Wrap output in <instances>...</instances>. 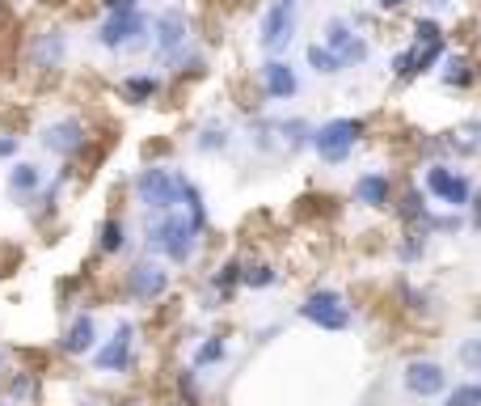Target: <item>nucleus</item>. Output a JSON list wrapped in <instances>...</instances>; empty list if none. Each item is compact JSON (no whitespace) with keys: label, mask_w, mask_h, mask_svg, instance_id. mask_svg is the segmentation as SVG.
<instances>
[{"label":"nucleus","mask_w":481,"mask_h":406,"mask_svg":"<svg viewBox=\"0 0 481 406\" xmlns=\"http://www.w3.org/2000/svg\"><path fill=\"white\" fill-rule=\"evenodd\" d=\"M144 233H148V254H160V259L174 262V267H186V262L194 259V250H199V237H203L182 208L148 211Z\"/></svg>","instance_id":"obj_1"},{"label":"nucleus","mask_w":481,"mask_h":406,"mask_svg":"<svg viewBox=\"0 0 481 406\" xmlns=\"http://www.w3.org/2000/svg\"><path fill=\"white\" fill-rule=\"evenodd\" d=\"M182 186H186V174L182 170H169V165H148L131 178V191L140 199L144 211H174L182 208Z\"/></svg>","instance_id":"obj_2"},{"label":"nucleus","mask_w":481,"mask_h":406,"mask_svg":"<svg viewBox=\"0 0 481 406\" xmlns=\"http://www.w3.org/2000/svg\"><path fill=\"white\" fill-rule=\"evenodd\" d=\"M148 26H152V17L135 4V9H110V13L102 17V26H97V47L106 51H140L148 47Z\"/></svg>","instance_id":"obj_3"},{"label":"nucleus","mask_w":481,"mask_h":406,"mask_svg":"<svg viewBox=\"0 0 481 406\" xmlns=\"http://www.w3.org/2000/svg\"><path fill=\"white\" fill-rule=\"evenodd\" d=\"M148 43H152L160 64H182L186 47H191V17H186V9H177V4L160 9L152 17V26H148Z\"/></svg>","instance_id":"obj_4"},{"label":"nucleus","mask_w":481,"mask_h":406,"mask_svg":"<svg viewBox=\"0 0 481 406\" xmlns=\"http://www.w3.org/2000/svg\"><path fill=\"white\" fill-rule=\"evenodd\" d=\"M359 136H363V123L359 119H330V123H321L313 131V148H317L321 162L342 165L351 157V148L359 145Z\"/></svg>","instance_id":"obj_5"},{"label":"nucleus","mask_w":481,"mask_h":406,"mask_svg":"<svg viewBox=\"0 0 481 406\" xmlns=\"http://www.w3.org/2000/svg\"><path fill=\"white\" fill-rule=\"evenodd\" d=\"M38 145L47 148V153H55V157L72 162V157H80L85 145H89V128H85V119H77V114L51 119L47 128L38 131Z\"/></svg>","instance_id":"obj_6"},{"label":"nucleus","mask_w":481,"mask_h":406,"mask_svg":"<svg viewBox=\"0 0 481 406\" xmlns=\"http://www.w3.org/2000/svg\"><path fill=\"white\" fill-rule=\"evenodd\" d=\"M291 38H296V4L279 0V4H271V9L262 13V26H257V43H262V51L279 55V51L291 47Z\"/></svg>","instance_id":"obj_7"},{"label":"nucleus","mask_w":481,"mask_h":406,"mask_svg":"<svg viewBox=\"0 0 481 406\" xmlns=\"http://www.w3.org/2000/svg\"><path fill=\"white\" fill-rule=\"evenodd\" d=\"M68 60V34L64 30H38L30 34V47H26V64L30 72H60Z\"/></svg>","instance_id":"obj_8"},{"label":"nucleus","mask_w":481,"mask_h":406,"mask_svg":"<svg viewBox=\"0 0 481 406\" xmlns=\"http://www.w3.org/2000/svg\"><path fill=\"white\" fill-rule=\"evenodd\" d=\"M127 293H131V301H140V305L160 301V296L169 293V271H165V262H157V259L135 262L127 271Z\"/></svg>","instance_id":"obj_9"},{"label":"nucleus","mask_w":481,"mask_h":406,"mask_svg":"<svg viewBox=\"0 0 481 406\" xmlns=\"http://www.w3.org/2000/svg\"><path fill=\"white\" fill-rule=\"evenodd\" d=\"M300 318L321 326V330H346V326H351V309L342 305V296H338L334 288H321V293H313L305 305H300Z\"/></svg>","instance_id":"obj_10"},{"label":"nucleus","mask_w":481,"mask_h":406,"mask_svg":"<svg viewBox=\"0 0 481 406\" xmlns=\"http://www.w3.org/2000/svg\"><path fill=\"white\" fill-rule=\"evenodd\" d=\"M131 343H135V326L123 318L114 326V335L94 352V369L97 373H127L131 369Z\"/></svg>","instance_id":"obj_11"},{"label":"nucleus","mask_w":481,"mask_h":406,"mask_svg":"<svg viewBox=\"0 0 481 406\" xmlns=\"http://www.w3.org/2000/svg\"><path fill=\"white\" fill-rule=\"evenodd\" d=\"M427 191H431L439 203H448L452 211L456 208H469V195H473V182L465 174H456L448 165H431L427 170Z\"/></svg>","instance_id":"obj_12"},{"label":"nucleus","mask_w":481,"mask_h":406,"mask_svg":"<svg viewBox=\"0 0 481 406\" xmlns=\"http://www.w3.org/2000/svg\"><path fill=\"white\" fill-rule=\"evenodd\" d=\"M43 186H47V174H43V165H34V162H13L9 178H4V191L17 203H34V199L43 195Z\"/></svg>","instance_id":"obj_13"},{"label":"nucleus","mask_w":481,"mask_h":406,"mask_svg":"<svg viewBox=\"0 0 481 406\" xmlns=\"http://www.w3.org/2000/svg\"><path fill=\"white\" fill-rule=\"evenodd\" d=\"M448 385V373L435 364V360H410L405 364V390L418 394V398H435Z\"/></svg>","instance_id":"obj_14"},{"label":"nucleus","mask_w":481,"mask_h":406,"mask_svg":"<svg viewBox=\"0 0 481 406\" xmlns=\"http://www.w3.org/2000/svg\"><path fill=\"white\" fill-rule=\"evenodd\" d=\"M262 89H266V98H274V102L296 98V89H300L296 68H291L288 60H266V64H262Z\"/></svg>","instance_id":"obj_15"},{"label":"nucleus","mask_w":481,"mask_h":406,"mask_svg":"<svg viewBox=\"0 0 481 406\" xmlns=\"http://www.w3.org/2000/svg\"><path fill=\"white\" fill-rule=\"evenodd\" d=\"M60 347H64L68 356H89V352L97 347V322L89 318V313H77V318L64 326V339H60Z\"/></svg>","instance_id":"obj_16"},{"label":"nucleus","mask_w":481,"mask_h":406,"mask_svg":"<svg viewBox=\"0 0 481 406\" xmlns=\"http://www.w3.org/2000/svg\"><path fill=\"white\" fill-rule=\"evenodd\" d=\"M160 94V77L157 72H131L118 81V98L131 102V106H148V102Z\"/></svg>","instance_id":"obj_17"},{"label":"nucleus","mask_w":481,"mask_h":406,"mask_svg":"<svg viewBox=\"0 0 481 406\" xmlns=\"http://www.w3.org/2000/svg\"><path fill=\"white\" fill-rule=\"evenodd\" d=\"M388 195H393V182H388V174H380V170L355 178V199H359L363 208H388Z\"/></svg>","instance_id":"obj_18"},{"label":"nucleus","mask_w":481,"mask_h":406,"mask_svg":"<svg viewBox=\"0 0 481 406\" xmlns=\"http://www.w3.org/2000/svg\"><path fill=\"white\" fill-rule=\"evenodd\" d=\"M232 145V128H228V123H220V119H211V123H203V128H199V136H194V148H199V153H224V148Z\"/></svg>","instance_id":"obj_19"},{"label":"nucleus","mask_w":481,"mask_h":406,"mask_svg":"<svg viewBox=\"0 0 481 406\" xmlns=\"http://www.w3.org/2000/svg\"><path fill=\"white\" fill-rule=\"evenodd\" d=\"M97 250H102V254H123V250H127V225H123L118 216H106V220L97 225Z\"/></svg>","instance_id":"obj_20"},{"label":"nucleus","mask_w":481,"mask_h":406,"mask_svg":"<svg viewBox=\"0 0 481 406\" xmlns=\"http://www.w3.org/2000/svg\"><path fill=\"white\" fill-rule=\"evenodd\" d=\"M34 398H38V377L26 373V369L9 377V398H4V402L9 406H30Z\"/></svg>","instance_id":"obj_21"},{"label":"nucleus","mask_w":481,"mask_h":406,"mask_svg":"<svg viewBox=\"0 0 481 406\" xmlns=\"http://www.w3.org/2000/svg\"><path fill=\"white\" fill-rule=\"evenodd\" d=\"M355 43V26L351 21H342V17H334V21H325V47L334 51L338 60H342V51Z\"/></svg>","instance_id":"obj_22"},{"label":"nucleus","mask_w":481,"mask_h":406,"mask_svg":"<svg viewBox=\"0 0 481 406\" xmlns=\"http://www.w3.org/2000/svg\"><path fill=\"white\" fill-rule=\"evenodd\" d=\"M308 64H313V72H321V77H334V72H342V60H338L334 51L325 47V43H313V47H308Z\"/></svg>","instance_id":"obj_23"},{"label":"nucleus","mask_w":481,"mask_h":406,"mask_svg":"<svg viewBox=\"0 0 481 406\" xmlns=\"http://www.w3.org/2000/svg\"><path fill=\"white\" fill-rule=\"evenodd\" d=\"M240 284L245 288H271V284H279V271L271 262H249V267H240Z\"/></svg>","instance_id":"obj_24"},{"label":"nucleus","mask_w":481,"mask_h":406,"mask_svg":"<svg viewBox=\"0 0 481 406\" xmlns=\"http://www.w3.org/2000/svg\"><path fill=\"white\" fill-rule=\"evenodd\" d=\"M444 85H461V89L473 85V72H469L465 55H448V60H444Z\"/></svg>","instance_id":"obj_25"},{"label":"nucleus","mask_w":481,"mask_h":406,"mask_svg":"<svg viewBox=\"0 0 481 406\" xmlns=\"http://www.w3.org/2000/svg\"><path fill=\"white\" fill-rule=\"evenodd\" d=\"M224 356H228L224 339H208V343H199V352H194V369H211V364H220Z\"/></svg>","instance_id":"obj_26"},{"label":"nucleus","mask_w":481,"mask_h":406,"mask_svg":"<svg viewBox=\"0 0 481 406\" xmlns=\"http://www.w3.org/2000/svg\"><path fill=\"white\" fill-rule=\"evenodd\" d=\"M274 131L283 136V145H288V148H300V145L308 140V123H305V119H291V123H279Z\"/></svg>","instance_id":"obj_27"},{"label":"nucleus","mask_w":481,"mask_h":406,"mask_svg":"<svg viewBox=\"0 0 481 406\" xmlns=\"http://www.w3.org/2000/svg\"><path fill=\"white\" fill-rule=\"evenodd\" d=\"M211 284H216L220 293H232V288H237V284H240V262H237V259H228L224 267H220V271L211 276Z\"/></svg>","instance_id":"obj_28"},{"label":"nucleus","mask_w":481,"mask_h":406,"mask_svg":"<svg viewBox=\"0 0 481 406\" xmlns=\"http://www.w3.org/2000/svg\"><path fill=\"white\" fill-rule=\"evenodd\" d=\"M456 360L465 364L469 373H481V339H465L456 347Z\"/></svg>","instance_id":"obj_29"},{"label":"nucleus","mask_w":481,"mask_h":406,"mask_svg":"<svg viewBox=\"0 0 481 406\" xmlns=\"http://www.w3.org/2000/svg\"><path fill=\"white\" fill-rule=\"evenodd\" d=\"M414 38H418V47H427V43H444V30H439V21H431V17H418Z\"/></svg>","instance_id":"obj_30"},{"label":"nucleus","mask_w":481,"mask_h":406,"mask_svg":"<svg viewBox=\"0 0 481 406\" xmlns=\"http://www.w3.org/2000/svg\"><path fill=\"white\" fill-rule=\"evenodd\" d=\"M444 406H481V385H456L444 398Z\"/></svg>","instance_id":"obj_31"},{"label":"nucleus","mask_w":481,"mask_h":406,"mask_svg":"<svg viewBox=\"0 0 481 406\" xmlns=\"http://www.w3.org/2000/svg\"><path fill=\"white\" fill-rule=\"evenodd\" d=\"M401 211H405L410 220H427V203H422V191H405V199H401Z\"/></svg>","instance_id":"obj_32"},{"label":"nucleus","mask_w":481,"mask_h":406,"mask_svg":"<svg viewBox=\"0 0 481 406\" xmlns=\"http://www.w3.org/2000/svg\"><path fill=\"white\" fill-rule=\"evenodd\" d=\"M17 153H21V140L9 136V131H0V162H13Z\"/></svg>","instance_id":"obj_33"},{"label":"nucleus","mask_w":481,"mask_h":406,"mask_svg":"<svg viewBox=\"0 0 481 406\" xmlns=\"http://www.w3.org/2000/svg\"><path fill=\"white\" fill-rule=\"evenodd\" d=\"M177 390H182V398L194 406V369H186V373L177 377Z\"/></svg>","instance_id":"obj_34"},{"label":"nucleus","mask_w":481,"mask_h":406,"mask_svg":"<svg viewBox=\"0 0 481 406\" xmlns=\"http://www.w3.org/2000/svg\"><path fill=\"white\" fill-rule=\"evenodd\" d=\"M431 228H439V233H452V228H461V216H444V220H427Z\"/></svg>","instance_id":"obj_35"},{"label":"nucleus","mask_w":481,"mask_h":406,"mask_svg":"<svg viewBox=\"0 0 481 406\" xmlns=\"http://www.w3.org/2000/svg\"><path fill=\"white\" fill-rule=\"evenodd\" d=\"M469 203H473V228H481V191H473Z\"/></svg>","instance_id":"obj_36"},{"label":"nucleus","mask_w":481,"mask_h":406,"mask_svg":"<svg viewBox=\"0 0 481 406\" xmlns=\"http://www.w3.org/2000/svg\"><path fill=\"white\" fill-rule=\"evenodd\" d=\"M376 4H380V9H401L405 0H376Z\"/></svg>","instance_id":"obj_37"},{"label":"nucleus","mask_w":481,"mask_h":406,"mask_svg":"<svg viewBox=\"0 0 481 406\" xmlns=\"http://www.w3.org/2000/svg\"><path fill=\"white\" fill-rule=\"evenodd\" d=\"M427 4H431V9H448L452 0H427Z\"/></svg>","instance_id":"obj_38"},{"label":"nucleus","mask_w":481,"mask_h":406,"mask_svg":"<svg viewBox=\"0 0 481 406\" xmlns=\"http://www.w3.org/2000/svg\"><path fill=\"white\" fill-rule=\"evenodd\" d=\"M0 364H4V356H0Z\"/></svg>","instance_id":"obj_39"},{"label":"nucleus","mask_w":481,"mask_h":406,"mask_svg":"<svg viewBox=\"0 0 481 406\" xmlns=\"http://www.w3.org/2000/svg\"><path fill=\"white\" fill-rule=\"evenodd\" d=\"M0 406H9V402H0Z\"/></svg>","instance_id":"obj_40"}]
</instances>
